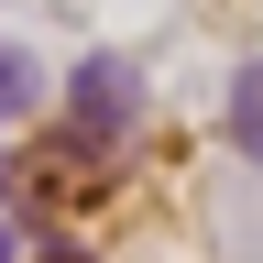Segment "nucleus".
<instances>
[{"label":"nucleus","mask_w":263,"mask_h":263,"mask_svg":"<svg viewBox=\"0 0 263 263\" xmlns=\"http://www.w3.org/2000/svg\"><path fill=\"white\" fill-rule=\"evenodd\" d=\"M0 263H11V230H0Z\"/></svg>","instance_id":"4"},{"label":"nucleus","mask_w":263,"mask_h":263,"mask_svg":"<svg viewBox=\"0 0 263 263\" xmlns=\"http://www.w3.org/2000/svg\"><path fill=\"white\" fill-rule=\"evenodd\" d=\"M66 110H77L88 143H121V132H132V66H121V55H88L77 88H66Z\"/></svg>","instance_id":"1"},{"label":"nucleus","mask_w":263,"mask_h":263,"mask_svg":"<svg viewBox=\"0 0 263 263\" xmlns=\"http://www.w3.org/2000/svg\"><path fill=\"white\" fill-rule=\"evenodd\" d=\"M230 143L263 164V66H241V88H230Z\"/></svg>","instance_id":"2"},{"label":"nucleus","mask_w":263,"mask_h":263,"mask_svg":"<svg viewBox=\"0 0 263 263\" xmlns=\"http://www.w3.org/2000/svg\"><path fill=\"white\" fill-rule=\"evenodd\" d=\"M33 263H88V252H66V241H44V252H33Z\"/></svg>","instance_id":"3"}]
</instances>
